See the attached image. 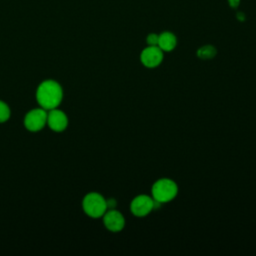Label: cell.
I'll list each match as a JSON object with an SVG mask.
<instances>
[{
	"label": "cell",
	"instance_id": "obj_1",
	"mask_svg": "<svg viewBox=\"0 0 256 256\" xmlns=\"http://www.w3.org/2000/svg\"><path fill=\"white\" fill-rule=\"evenodd\" d=\"M63 88L61 84L53 79L43 80L36 89V101L45 110L60 107L63 101Z\"/></svg>",
	"mask_w": 256,
	"mask_h": 256
},
{
	"label": "cell",
	"instance_id": "obj_2",
	"mask_svg": "<svg viewBox=\"0 0 256 256\" xmlns=\"http://www.w3.org/2000/svg\"><path fill=\"white\" fill-rule=\"evenodd\" d=\"M83 212L92 219H101L107 211L106 197L98 191L87 192L81 201Z\"/></svg>",
	"mask_w": 256,
	"mask_h": 256
},
{
	"label": "cell",
	"instance_id": "obj_3",
	"mask_svg": "<svg viewBox=\"0 0 256 256\" xmlns=\"http://www.w3.org/2000/svg\"><path fill=\"white\" fill-rule=\"evenodd\" d=\"M178 194L176 182L170 178H160L156 180L151 188L152 198L159 204L172 201Z\"/></svg>",
	"mask_w": 256,
	"mask_h": 256
},
{
	"label": "cell",
	"instance_id": "obj_4",
	"mask_svg": "<svg viewBox=\"0 0 256 256\" xmlns=\"http://www.w3.org/2000/svg\"><path fill=\"white\" fill-rule=\"evenodd\" d=\"M24 127L30 132H39L47 126V110L34 107L26 112L23 118Z\"/></svg>",
	"mask_w": 256,
	"mask_h": 256
},
{
	"label": "cell",
	"instance_id": "obj_5",
	"mask_svg": "<svg viewBox=\"0 0 256 256\" xmlns=\"http://www.w3.org/2000/svg\"><path fill=\"white\" fill-rule=\"evenodd\" d=\"M156 203L157 202L152 196L140 194L132 199L130 203V211L136 217H145L155 208Z\"/></svg>",
	"mask_w": 256,
	"mask_h": 256
},
{
	"label": "cell",
	"instance_id": "obj_6",
	"mask_svg": "<svg viewBox=\"0 0 256 256\" xmlns=\"http://www.w3.org/2000/svg\"><path fill=\"white\" fill-rule=\"evenodd\" d=\"M101 221L104 228L109 233H118L122 231L126 224L124 215L116 208L107 209V211L102 216Z\"/></svg>",
	"mask_w": 256,
	"mask_h": 256
},
{
	"label": "cell",
	"instance_id": "obj_7",
	"mask_svg": "<svg viewBox=\"0 0 256 256\" xmlns=\"http://www.w3.org/2000/svg\"><path fill=\"white\" fill-rule=\"evenodd\" d=\"M69 125L68 115L61 108H53L47 111V127L57 133L67 129Z\"/></svg>",
	"mask_w": 256,
	"mask_h": 256
},
{
	"label": "cell",
	"instance_id": "obj_8",
	"mask_svg": "<svg viewBox=\"0 0 256 256\" xmlns=\"http://www.w3.org/2000/svg\"><path fill=\"white\" fill-rule=\"evenodd\" d=\"M140 61L146 68H156L163 61V51L158 46H147L140 54Z\"/></svg>",
	"mask_w": 256,
	"mask_h": 256
},
{
	"label": "cell",
	"instance_id": "obj_9",
	"mask_svg": "<svg viewBox=\"0 0 256 256\" xmlns=\"http://www.w3.org/2000/svg\"><path fill=\"white\" fill-rule=\"evenodd\" d=\"M177 44L176 36L169 31L162 32L158 36V44L157 46L163 51V52H170L174 50Z\"/></svg>",
	"mask_w": 256,
	"mask_h": 256
},
{
	"label": "cell",
	"instance_id": "obj_10",
	"mask_svg": "<svg viewBox=\"0 0 256 256\" xmlns=\"http://www.w3.org/2000/svg\"><path fill=\"white\" fill-rule=\"evenodd\" d=\"M215 55H216V49L214 46H211V45L202 46L197 50V56L200 59L208 60L213 58Z\"/></svg>",
	"mask_w": 256,
	"mask_h": 256
},
{
	"label": "cell",
	"instance_id": "obj_11",
	"mask_svg": "<svg viewBox=\"0 0 256 256\" xmlns=\"http://www.w3.org/2000/svg\"><path fill=\"white\" fill-rule=\"evenodd\" d=\"M11 118V108L8 103L0 99V123H5Z\"/></svg>",
	"mask_w": 256,
	"mask_h": 256
},
{
	"label": "cell",
	"instance_id": "obj_12",
	"mask_svg": "<svg viewBox=\"0 0 256 256\" xmlns=\"http://www.w3.org/2000/svg\"><path fill=\"white\" fill-rule=\"evenodd\" d=\"M158 34L156 33H150L148 34L147 38H146V42L148 44V46H157L158 44Z\"/></svg>",
	"mask_w": 256,
	"mask_h": 256
},
{
	"label": "cell",
	"instance_id": "obj_13",
	"mask_svg": "<svg viewBox=\"0 0 256 256\" xmlns=\"http://www.w3.org/2000/svg\"><path fill=\"white\" fill-rule=\"evenodd\" d=\"M228 1H229V4L231 7H237L240 2V0H228Z\"/></svg>",
	"mask_w": 256,
	"mask_h": 256
}]
</instances>
